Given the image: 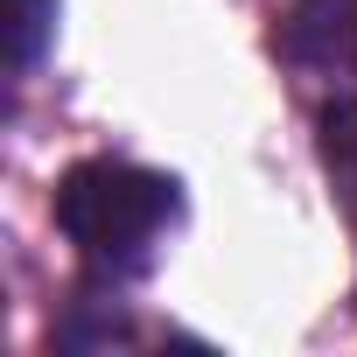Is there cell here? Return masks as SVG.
I'll list each match as a JSON object with an SVG mask.
<instances>
[{
  "label": "cell",
  "instance_id": "cell-1",
  "mask_svg": "<svg viewBox=\"0 0 357 357\" xmlns=\"http://www.w3.org/2000/svg\"><path fill=\"white\" fill-rule=\"evenodd\" d=\"M183 197H175L168 175L140 168V161H77L56 183V231L77 245V259L91 273H133L147 266L154 238L175 225Z\"/></svg>",
  "mask_w": 357,
  "mask_h": 357
},
{
  "label": "cell",
  "instance_id": "cell-2",
  "mask_svg": "<svg viewBox=\"0 0 357 357\" xmlns=\"http://www.w3.org/2000/svg\"><path fill=\"white\" fill-rule=\"evenodd\" d=\"M280 50L315 77H357V0H294L280 22Z\"/></svg>",
  "mask_w": 357,
  "mask_h": 357
},
{
  "label": "cell",
  "instance_id": "cell-3",
  "mask_svg": "<svg viewBox=\"0 0 357 357\" xmlns=\"http://www.w3.org/2000/svg\"><path fill=\"white\" fill-rule=\"evenodd\" d=\"M315 147H322V168H329L336 204H343L350 225H357V98L322 105V119H315Z\"/></svg>",
  "mask_w": 357,
  "mask_h": 357
},
{
  "label": "cell",
  "instance_id": "cell-4",
  "mask_svg": "<svg viewBox=\"0 0 357 357\" xmlns=\"http://www.w3.org/2000/svg\"><path fill=\"white\" fill-rule=\"evenodd\" d=\"M50 29H56V0H15V29H8V56H15V70H36V63H43Z\"/></svg>",
  "mask_w": 357,
  "mask_h": 357
}]
</instances>
